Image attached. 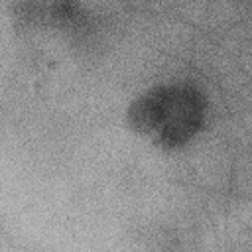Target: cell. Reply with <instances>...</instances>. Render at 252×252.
<instances>
[{"mask_svg": "<svg viewBox=\"0 0 252 252\" xmlns=\"http://www.w3.org/2000/svg\"><path fill=\"white\" fill-rule=\"evenodd\" d=\"M203 116L201 102L191 89L156 87L132 106L134 124L163 144L183 142L193 134Z\"/></svg>", "mask_w": 252, "mask_h": 252, "instance_id": "6da1fadb", "label": "cell"}]
</instances>
